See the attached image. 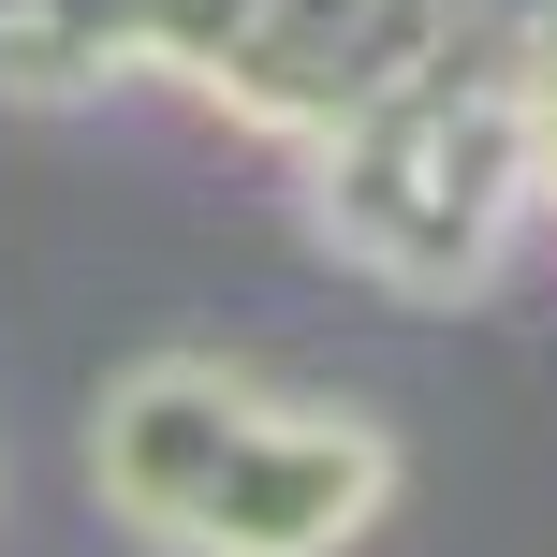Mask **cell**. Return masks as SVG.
I'll return each instance as SVG.
<instances>
[{"mask_svg":"<svg viewBox=\"0 0 557 557\" xmlns=\"http://www.w3.org/2000/svg\"><path fill=\"white\" fill-rule=\"evenodd\" d=\"M396 513V425L382 411H294V396H250L221 455H206L191 513H176V557H352Z\"/></svg>","mask_w":557,"mask_h":557,"instance_id":"6da1fadb","label":"cell"},{"mask_svg":"<svg viewBox=\"0 0 557 557\" xmlns=\"http://www.w3.org/2000/svg\"><path fill=\"white\" fill-rule=\"evenodd\" d=\"M250 367H221V352H147V367H117L103 396H88V499L117 513L133 543H162L176 513H191V484H206V455L250 425Z\"/></svg>","mask_w":557,"mask_h":557,"instance_id":"7a4b0ae2","label":"cell"}]
</instances>
